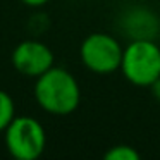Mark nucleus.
<instances>
[{
    "label": "nucleus",
    "instance_id": "nucleus-8",
    "mask_svg": "<svg viewBox=\"0 0 160 160\" xmlns=\"http://www.w3.org/2000/svg\"><path fill=\"white\" fill-rule=\"evenodd\" d=\"M103 158L105 160H139V153L129 145H115L105 152Z\"/></svg>",
    "mask_w": 160,
    "mask_h": 160
},
{
    "label": "nucleus",
    "instance_id": "nucleus-9",
    "mask_svg": "<svg viewBox=\"0 0 160 160\" xmlns=\"http://www.w3.org/2000/svg\"><path fill=\"white\" fill-rule=\"evenodd\" d=\"M150 93H152V97L155 98L157 102H160V78L150 84Z\"/></svg>",
    "mask_w": 160,
    "mask_h": 160
},
{
    "label": "nucleus",
    "instance_id": "nucleus-3",
    "mask_svg": "<svg viewBox=\"0 0 160 160\" xmlns=\"http://www.w3.org/2000/svg\"><path fill=\"white\" fill-rule=\"evenodd\" d=\"M4 134L5 148L16 160H36L47 146L45 128L29 115L14 117Z\"/></svg>",
    "mask_w": 160,
    "mask_h": 160
},
{
    "label": "nucleus",
    "instance_id": "nucleus-5",
    "mask_svg": "<svg viewBox=\"0 0 160 160\" xmlns=\"http://www.w3.org/2000/svg\"><path fill=\"white\" fill-rule=\"evenodd\" d=\"M53 52L38 40H24L12 52V66L28 78H38L53 67Z\"/></svg>",
    "mask_w": 160,
    "mask_h": 160
},
{
    "label": "nucleus",
    "instance_id": "nucleus-4",
    "mask_svg": "<svg viewBox=\"0 0 160 160\" xmlns=\"http://www.w3.org/2000/svg\"><path fill=\"white\" fill-rule=\"evenodd\" d=\"M122 50L115 36L108 33H91L83 40L79 57L83 66L95 74H112L121 69Z\"/></svg>",
    "mask_w": 160,
    "mask_h": 160
},
{
    "label": "nucleus",
    "instance_id": "nucleus-7",
    "mask_svg": "<svg viewBox=\"0 0 160 160\" xmlns=\"http://www.w3.org/2000/svg\"><path fill=\"white\" fill-rule=\"evenodd\" d=\"M16 117V105L7 91L0 90V132H4L11 121Z\"/></svg>",
    "mask_w": 160,
    "mask_h": 160
},
{
    "label": "nucleus",
    "instance_id": "nucleus-1",
    "mask_svg": "<svg viewBox=\"0 0 160 160\" xmlns=\"http://www.w3.org/2000/svg\"><path fill=\"white\" fill-rule=\"evenodd\" d=\"M35 100L45 112L52 115H69L79 107L81 90L76 78L62 67H50L36 78Z\"/></svg>",
    "mask_w": 160,
    "mask_h": 160
},
{
    "label": "nucleus",
    "instance_id": "nucleus-2",
    "mask_svg": "<svg viewBox=\"0 0 160 160\" xmlns=\"http://www.w3.org/2000/svg\"><path fill=\"white\" fill-rule=\"evenodd\" d=\"M128 83L150 88L160 78V47L155 40H131L122 50L121 69Z\"/></svg>",
    "mask_w": 160,
    "mask_h": 160
},
{
    "label": "nucleus",
    "instance_id": "nucleus-10",
    "mask_svg": "<svg viewBox=\"0 0 160 160\" xmlns=\"http://www.w3.org/2000/svg\"><path fill=\"white\" fill-rule=\"evenodd\" d=\"M22 4L29 5V7H42V5L48 4L50 0H21Z\"/></svg>",
    "mask_w": 160,
    "mask_h": 160
},
{
    "label": "nucleus",
    "instance_id": "nucleus-6",
    "mask_svg": "<svg viewBox=\"0 0 160 160\" xmlns=\"http://www.w3.org/2000/svg\"><path fill=\"white\" fill-rule=\"evenodd\" d=\"M121 28L131 40H155L160 33V19L146 7H131L122 14Z\"/></svg>",
    "mask_w": 160,
    "mask_h": 160
}]
</instances>
